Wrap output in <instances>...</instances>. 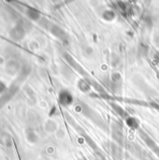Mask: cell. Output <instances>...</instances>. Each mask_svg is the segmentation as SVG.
Returning a JSON list of instances; mask_svg holds the SVG:
<instances>
[{
  "mask_svg": "<svg viewBox=\"0 0 159 160\" xmlns=\"http://www.w3.org/2000/svg\"><path fill=\"white\" fill-rule=\"evenodd\" d=\"M60 101L63 105H69L73 101V98L70 93L68 92H63L60 95Z\"/></svg>",
  "mask_w": 159,
  "mask_h": 160,
  "instance_id": "1",
  "label": "cell"
},
{
  "mask_svg": "<svg viewBox=\"0 0 159 160\" xmlns=\"http://www.w3.org/2000/svg\"><path fill=\"white\" fill-rule=\"evenodd\" d=\"M127 124L128 127L132 128H136L138 127V120L134 117H127Z\"/></svg>",
  "mask_w": 159,
  "mask_h": 160,
  "instance_id": "2",
  "label": "cell"
},
{
  "mask_svg": "<svg viewBox=\"0 0 159 160\" xmlns=\"http://www.w3.org/2000/svg\"><path fill=\"white\" fill-rule=\"evenodd\" d=\"M78 86H79V88H80L82 92H87V91L90 89L89 84H88L85 81H80L79 83H78Z\"/></svg>",
  "mask_w": 159,
  "mask_h": 160,
  "instance_id": "3",
  "label": "cell"
},
{
  "mask_svg": "<svg viewBox=\"0 0 159 160\" xmlns=\"http://www.w3.org/2000/svg\"><path fill=\"white\" fill-rule=\"evenodd\" d=\"M114 12L113 11H112V10H107V11H105L104 12V14H103V17H104V19H106V20H108V21H111V20H112L113 18H114Z\"/></svg>",
  "mask_w": 159,
  "mask_h": 160,
  "instance_id": "4",
  "label": "cell"
}]
</instances>
